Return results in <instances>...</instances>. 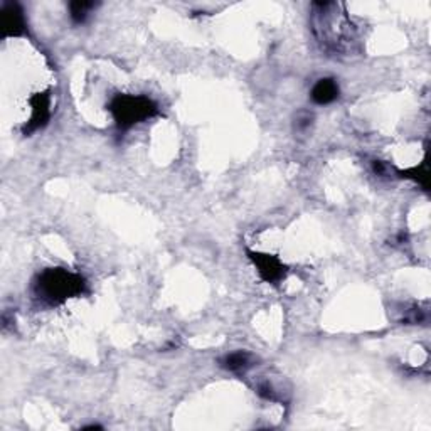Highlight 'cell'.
Masks as SVG:
<instances>
[{"instance_id": "cell-1", "label": "cell", "mask_w": 431, "mask_h": 431, "mask_svg": "<svg viewBox=\"0 0 431 431\" xmlns=\"http://www.w3.org/2000/svg\"><path fill=\"white\" fill-rule=\"evenodd\" d=\"M84 290H86L84 278L65 268L44 270L37 277L34 283V293L37 299L49 303V305L66 302L71 296L81 295Z\"/></svg>"}, {"instance_id": "cell-4", "label": "cell", "mask_w": 431, "mask_h": 431, "mask_svg": "<svg viewBox=\"0 0 431 431\" xmlns=\"http://www.w3.org/2000/svg\"><path fill=\"white\" fill-rule=\"evenodd\" d=\"M31 105H32L31 120H29L27 125L22 128V133H24V135H31L36 130L46 126L51 118V96L47 95V93H39V95H36L34 98L31 100Z\"/></svg>"}, {"instance_id": "cell-5", "label": "cell", "mask_w": 431, "mask_h": 431, "mask_svg": "<svg viewBox=\"0 0 431 431\" xmlns=\"http://www.w3.org/2000/svg\"><path fill=\"white\" fill-rule=\"evenodd\" d=\"M2 29L7 37L25 34V17L19 3L7 2L2 5Z\"/></svg>"}, {"instance_id": "cell-9", "label": "cell", "mask_w": 431, "mask_h": 431, "mask_svg": "<svg viewBox=\"0 0 431 431\" xmlns=\"http://www.w3.org/2000/svg\"><path fill=\"white\" fill-rule=\"evenodd\" d=\"M401 177H408V179H413L418 182L421 187L428 189V170H426V165L423 163L421 167H416L413 170H406V172H399Z\"/></svg>"}, {"instance_id": "cell-11", "label": "cell", "mask_w": 431, "mask_h": 431, "mask_svg": "<svg viewBox=\"0 0 431 431\" xmlns=\"http://www.w3.org/2000/svg\"><path fill=\"white\" fill-rule=\"evenodd\" d=\"M310 124H312V115L310 113H307V111H302V113L296 115V118H295L296 130H305V128H308V126H310Z\"/></svg>"}, {"instance_id": "cell-10", "label": "cell", "mask_w": 431, "mask_h": 431, "mask_svg": "<svg viewBox=\"0 0 431 431\" xmlns=\"http://www.w3.org/2000/svg\"><path fill=\"white\" fill-rule=\"evenodd\" d=\"M391 170H393V167H389L386 162H382V161L373 162V172L379 177H388L389 174H391Z\"/></svg>"}, {"instance_id": "cell-2", "label": "cell", "mask_w": 431, "mask_h": 431, "mask_svg": "<svg viewBox=\"0 0 431 431\" xmlns=\"http://www.w3.org/2000/svg\"><path fill=\"white\" fill-rule=\"evenodd\" d=\"M111 111L118 130H128L135 124L154 118L159 115V108L150 98L143 95H117L110 102Z\"/></svg>"}, {"instance_id": "cell-8", "label": "cell", "mask_w": 431, "mask_h": 431, "mask_svg": "<svg viewBox=\"0 0 431 431\" xmlns=\"http://www.w3.org/2000/svg\"><path fill=\"white\" fill-rule=\"evenodd\" d=\"M95 7H96L95 2H83V0L71 2L69 3V16H71V21L74 24H83Z\"/></svg>"}, {"instance_id": "cell-7", "label": "cell", "mask_w": 431, "mask_h": 431, "mask_svg": "<svg viewBox=\"0 0 431 431\" xmlns=\"http://www.w3.org/2000/svg\"><path fill=\"white\" fill-rule=\"evenodd\" d=\"M255 358L246 351H237L233 354H228L226 358L221 359V367L222 369L229 371V373H246L248 369H251L255 366Z\"/></svg>"}, {"instance_id": "cell-6", "label": "cell", "mask_w": 431, "mask_h": 431, "mask_svg": "<svg viewBox=\"0 0 431 431\" xmlns=\"http://www.w3.org/2000/svg\"><path fill=\"white\" fill-rule=\"evenodd\" d=\"M339 98V84L332 78H323L315 83L312 88V100L317 105H329V103L336 102Z\"/></svg>"}, {"instance_id": "cell-3", "label": "cell", "mask_w": 431, "mask_h": 431, "mask_svg": "<svg viewBox=\"0 0 431 431\" xmlns=\"http://www.w3.org/2000/svg\"><path fill=\"white\" fill-rule=\"evenodd\" d=\"M250 259L255 263V266L258 268L259 277L263 281L271 285H278L285 277H287V266L273 255H263V253H253L248 251Z\"/></svg>"}]
</instances>
